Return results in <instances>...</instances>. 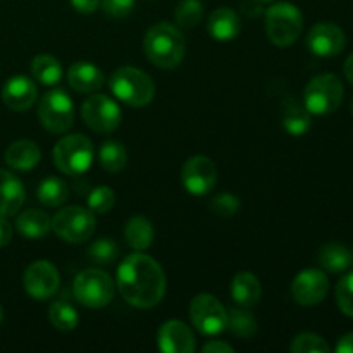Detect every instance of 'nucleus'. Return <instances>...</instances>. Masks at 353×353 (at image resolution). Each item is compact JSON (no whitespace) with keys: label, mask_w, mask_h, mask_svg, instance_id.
<instances>
[{"label":"nucleus","mask_w":353,"mask_h":353,"mask_svg":"<svg viewBox=\"0 0 353 353\" xmlns=\"http://www.w3.org/2000/svg\"><path fill=\"white\" fill-rule=\"evenodd\" d=\"M97 226L95 216L85 207L71 205L59 210L52 219V230L68 243H81L90 240Z\"/></svg>","instance_id":"1a4fd4ad"},{"label":"nucleus","mask_w":353,"mask_h":353,"mask_svg":"<svg viewBox=\"0 0 353 353\" xmlns=\"http://www.w3.org/2000/svg\"><path fill=\"white\" fill-rule=\"evenodd\" d=\"M330 292V279L321 269H303L292 283V295L299 305L314 307L323 302Z\"/></svg>","instance_id":"4468645a"},{"label":"nucleus","mask_w":353,"mask_h":353,"mask_svg":"<svg viewBox=\"0 0 353 353\" xmlns=\"http://www.w3.org/2000/svg\"><path fill=\"white\" fill-rule=\"evenodd\" d=\"M12 240V226L6 216H0V248L7 247Z\"/></svg>","instance_id":"a19ab883"},{"label":"nucleus","mask_w":353,"mask_h":353,"mask_svg":"<svg viewBox=\"0 0 353 353\" xmlns=\"http://www.w3.org/2000/svg\"><path fill=\"white\" fill-rule=\"evenodd\" d=\"M119 255V247L112 238H100V240L93 241L88 248L90 261L97 262V264H110Z\"/></svg>","instance_id":"72a5a7b5"},{"label":"nucleus","mask_w":353,"mask_h":353,"mask_svg":"<svg viewBox=\"0 0 353 353\" xmlns=\"http://www.w3.org/2000/svg\"><path fill=\"white\" fill-rule=\"evenodd\" d=\"M48 321L59 331H72L78 327L79 316L76 307L65 296L57 299L48 309Z\"/></svg>","instance_id":"cd10ccee"},{"label":"nucleus","mask_w":353,"mask_h":353,"mask_svg":"<svg viewBox=\"0 0 353 353\" xmlns=\"http://www.w3.org/2000/svg\"><path fill=\"white\" fill-rule=\"evenodd\" d=\"M59 285H61V276L52 262H33L24 271L23 286L31 299L41 300V302L52 299L57 293Z\"/></svg>","instance_id":"ddd939ff"},{"label":"nucleus","mask_w":353,"mask_h":353,"mask_svg":"<svg viewBox=\"0 0 353 353\" xmlns=\"http://www.w3.org/2000/svg\"><path fill=\"white\" fill-rule=\"evenodd\" d=\"M109 86L117 100L137 109L148 105L155 95V85L150 76L131 65L117 69L110 76Z\"/></svg>","instance_id":"7ed1b4c3"},{"label":"nucleus","mask_w":353,"mask_h":353,"mask_svg":"<svg viewBox=\"0 0 353 353\" xmlns=\"http://www.w3.org/2000/svg\"><path fill=\"white\" fill-rule=\"evenodd\" d=\"M124 238H126L128 245L134 250H147L154 243V224L145 216H133L124 226Z\"/></svg>","instance_id":"a878e982"},{"label":"nucleus","mask_w":353,"mask_h":353,"mask_svg":"<svg viewBox=\"0 0 353 353\" xmlns=\"http://www.w3.org/2000/svg\"><path fill=\"white\" fill-rule=\"evenodd\" d=\"M228 330L238 338H252L257 333L255 317L248 310L231 309L228 310Z\"/></svg>","instance_id":"7c9ffc66"},{"label":"nucleus","mask_w":353,"mask_h":353,"mask_svg":"<svg viewBox=\"0 0 353 353\" xmlns=\"http://www.w3.org/2000/svg\"><path fill=\"white\" fill-rule=\"evenodd\" d=\"M307 47L317 57H334L347 47V34L334 23H319L307 34Z\"/></svg>","instance_id":"2eb2a0df"},{"label":"nucleus","mask_w":353,"mask_h":353,"mask_svg":"<svg viewBox=\"0 0 353 353\" xmlns=\"http://www.w3.org/2000/svg\"><path fill=\"white\" fill-rule=\"evenodd\" d=\"M240 199L231 193H221L210 202V210L219 217H233L240 210Z\"/></svg>","instance_id":"e433bc0d"},{"label":"nucleus","mask_w":353,"mask_h":353,"mask_svg":"<svg viewBox=\"0 0 353 353\" xmlns=\"http://www.w3.org/2000/svg\"><path fill=\"white\" fill-rule=\"evenodd\" d=\"M143 50L154 65L174 69L185 59L186 41L178 26L171 23H157L145 34Z\"/></svg>","instance_id":"f03ea898"},{"label":"nucleus","mask_w":353,"mask_h":353,"mask_svg":"<svg viewBox=\"0 0 353 353\" xmlns=\"http://www.w3.org/2000/svg\"><path fill=\"white\" fill-rule=\"evenodd\" d=\"M317 261L323 271L331 272V274H340L348 268H352V250L338 241H330L319 248Z\"/></svg>","instance_id":"b1692460"},{"label":"nucleus","mask_w":353,"mask_h":353,"mask_svg":"<svg viewBox=\"0 0 353 353\" xmlns=\"http://www.w3.org/2000/svg\"><path fill=\"white\" fill-rule=\"evenodd\" d=\"M207 30L210 37L217 41L234 40L241 31V19L230 7H219L210 14L207 21Z\"/></svg>","instance_id":"aec40b11"},{"label":"nucleus","mask_w":353,"mask_h":353,"mask_svg":"<svg viewBox=\"0 0 353 353\" xmlns=\"http://www.w3.org/2000/svg\"><path fill=\"white\" fill-rule=\"evenodd\" d=\"M99 161L100 165L105 169L107 172H119L126 168L128 164V152L123 143L119 141H105L102 143L99 150Z\"/></svg>","instance_id":"c756f323"},{"label":"nucleus","mask_w":353,"mask_h":353,"mask_svg":"<svg viewBox=\"0 0 353 353\" xmlns=\"http://www.w3.org/2000/svg\"><path fill=\"white\" fill-rule=\"evenodd\" d=\"M68 83L78 93H95L105 83V76L92 62L79 61L68 69Z\"/></svg>","instance_id":"a211bd4d"},{"label":"nucleus","mask_w":353,"mask_h":353,"mask_svg":"<svg viewBox=\"0 0 353 353\" xmlns=\"http://www.w3.org/2000/svg\"><path fill=\"white\" fill-rule=\"evenodd\" d=\"M230 292L238 305L245 307V309H250V307L257 305L261 302L262 286L261 281L252 272L241 271L231 281Z\"/></svg>","instance_id":"5701e85b"},{"label":"nucleus","mask_w":353,"mask_h":353,"mask_svg":"<svg viewBox=\"0 0 353 353\" xmlns=\"http://www.w3.org/2000/svg\"><path fill=\"white\" fill-rule=\"evenodd\" d=\"M345 88L341 79L333 72L314 76L303 92V105L310 114L327 116L340 109L343 102Z\"/></svg>","instance_id":"20e7f679"},{"label":"nucleus","mask_w":353,"mask_h":353,"mask_svg":"<svg viewBox=\"0 0 353 353\" xmlns=\"http://www.w3.org/2000/svg\"><path fill=\"white\" fill-rule=\"evenodd\" d=\"M114 281L100 269H86L76 276L72 283V295L88 309H102L114 299Z\"/></svg>","instance_id":"0eeeda50"},{"label":"nucleus","mask_w":353,"mask_h":353,"mask_svg":"<svg viewBox=\"0 0 353 353\" xmlns=\"http://www.w3.org/2000/svg\"><path fill=\"white\" fill-rule=\"evenodd\" d=\"M303 30L302 10L290 2H278L265 10V33L278 47H290Z\"/></svg>","instance_id":"39448f33"},{"label":"nucleus","mask_w":353,"mask_h":353,"mask_svg":"<svg viewBox=\"0 0 353 353\" xmlns=\"http://www.w3.org/2000/svg\"><path fill=\"white\" fill-rule=\"evenodd\" d=\"M190 317L193 326L205 336H217L228 330V310L209 293H200L192 300Z\"/></svg>","instance_id":"9d476101"},{"label":"nucleus","mask_w":353,"mask_h":353,"mask_svg":"<svg viewBox=\"0 0 353 353\" xmlns=\"http://www.w3.org/2000/svg\"><path fill=\"white\" fill-rule=\"evenodd\" d=\"M103 12L114 19H121L133 12L134 0H100Z\"/></svg>","instance_id":"4c0bfd02"},{"label":"nucleus","mask_w":353,"mask_h":353,"mask_svg":"<svg viewBox=\"0 0 353 353\" xmlns=\"http://www.w3.org/2000/svg\"><path fill=\"white\" fill-rule=\"evenodd\" d=\"M343 72H345V78H347L348 83L353 86V54L348 55V59L345 61Z\"/></svg>","instance_id":"c03bdc74"},{"label":"nucleus","mask_w":353,"mask_h":353,"mask_svg":"<svg viewBox=\"0 0 353 353\" xmlns=\"http://www.w3.org/2000/svg\"><path fill=\"white\" fill-rule=\"evenodd\" d=\"M38 117L45 130L52 134H62L74 124V105L64 90L55 88L45 93L38 103Z\"/></svg>","instance_id":"6e6552de"},{"label":"nucleus","mask_w":353,"mask_h":353,"mask_svg":"<svg viewBox=\"0 0 353 353\" xmlns=\"http://www.w3.org/2000/svg\"><path fill=\"white\" fill-rule=\"evenodd\" d=\"M203 17V3L200 0H181L174 10V19L179 28H192L199 26Z\"/></svg>","instance_id":"2f4dec72"},{"label":"nucleus","mask_w":353,"mask_h":353,"mask_svg":"<svg viewBox=\"0 0 353 353\" xmlns=\"http://www.w3.org/2000/svg\"><path fill=\"white\" fill-rule=\"evenodd\" d=\"M116 285L130 305L152 309L162 302L168 283L157 261L145 254H131L117 269Z\"/></svg>","instance_id":"f257e3e1"},{"label":"nucleus","mask_w":353,"mask_h":353,"mask_svg":"<svg viewBox=\"0 0 353 353\" xmlns=\"http://www.w3.org/2000/svg\"><path fill=\"white\" fill-rule=\"evenodd\" d=\"M37 196L38 200H40L41 205L59 207L68 200L69 196L68 185H65L61 178H55V176L45 178L43 181L40 183V186H38Z\"/></svg>","instance_id":"c85d7f7f"},{"label":"nucleus","mask_w":353,"mask_h":353,"mask_svg":"<svg viewBox=\"0 0 353 353\" xmlns=\"http://www.w3.org/2000/svg\"><path fill=\"white\" fill-rule=\"evenodd\" d=\"M93 143L85 134H68L54 147L55 168L69 176H79L93 164Z\"/></svg>","instance_id":"423d86ee"},{"label":"nucleus","mask_w":353,"mask_h":353,"mask_svg":"<svg viewBox=\"0 0 353 353\" xmlns=\"http://www.w3.org/2000/svg\"><path fill=\"white\" fill-rule=\"evenodd\" d=\"M16 230L23 236L30 238V240H37V238H43L50 233L52 219L43 210L28 209L17 216Z\"/></svg>","instance_id":"393cba45"},{"label":"nucleus","mask_w":353,"mask_h":353,"mask_svg":"<svg viewBox=\"0 0 353 353\" xmlns=\"http://www.w3.org/2000/svg\"><path fill=\"white\" fill-rule=\"evenodd\" d=\"M159 350L164 353H193L196 340L190 326L183 321H168L161 326L157 334Z\"/></svg>","instance_id":"dca6fc26"},{"label":"nucleus","mask_w":353,"mask_h":353,"mask_svg":"<svg viewBox=\"0 0 353 353\" xmlns=\"http://www.w3.org/2000/svg\"><path fill=\"white\" fill-rule=\"evenodd\" d=\"M241 10H243L245 16L259 17L264 14V2H261V0H243Z\"/></svg>","instance_id":"58836bf2"},{"label":"nucleus","mask_w":353,"mask_h":353,"mask_svg":"<svg viewBox=\"0 0 353 353\" xmlns=\"http://www.w3.org/2000/svg\"><path fill=\"white\" fill-rule=\"evenodd\" d=\"M290 350L293 353H330L331 347L316 333H300L293 338Z\"/></svg>","instance_id":"473e14b6"},{"label":"nucleus","mask_w":353,"mask_h":353,"mask_svg":"<svg viewBox=\"0 0 353 353\" xmlns=\"http://www.w3.org/2000/svg\"><path fill=\"white\" fill-rule=\"evenodd\" d=\"M336 353H353V333L343 334L336 343Z\"/></svg>","instance_id":"37998d69"},{"label":"nucleus","mask_w":353,"mask_h":353,"mask_svg":"<svg viewBox=\"0 0 353 353\" xmlns=\"http://www.w3.org/2000/svg\"><path fill=\"white\" fill-rule=\"evenodd\" d=\"M37 97L38 90L34 81L23 74L12 76L2 88L3 103L16 112H24V110L31 109V105L37 102Z\"/></svg>","instance_id":"f3484780"},{"label":"nucleus","mask_w":353,"mask_h":353,"mask_svg":"<svg viewBox=\"0 0 353 353\" xmlns=\"http://www.w3.org/2000/svg\"><path fill=\"white\" fill-rule=\"evenodd\" d=\"M202 352H205V353H233L234 348L231 347L230 343L212 340V341H209V343L203 345Z\"/></svg>","instance_id":"79ce46f5"},{"label":"nucleus","mask_w":353,"mask_h":353,"mask_svg":"<svg viewBox=\"0 0 353 353\" xmlns=\"http://www.w3.org/2000/svg\"><path fill=\"white\" fill-rule=\"evenodd\" d=\"M116 203V193L109 186H97L88 195V209L93 214H105Z\"/></svg>","instance_id":"f704fd0d"},{"label":"nucleus","mask_w":353,"mask_h":353,"mask_svg":"<svg viewBox=\"0 0 353 353\" xmlns=\"http://www.w3.org/2000/svg\"><path fill=\"white\" fill-rule=\"evenodd\" d=\"M183 186L195 196L207 195L217 183V168L205 155H193L185 162L181 171Z\"/></svg>","instance_id":"f8f14e48"},{"label":"nucleus","mask_w":353,"mask_h":353,"mask_svg":"<svg viewBox=\"0 0 353 353\" xmlns=\"http://www.w3.org/2000/svg\"><path fill=\"white\" fill-rule=\"evenodd\" d=\"M31 74L37 79L38 83L45 86L57 85L62 79V74H64V69H62V64L52 55H37V57L31 61Z\"/></svg>","instance_id":"bb28decb"},{"label":"nucleus","mask_w":353,"mask_h":353,"mask_svg":"<svg viewBox=\"0 0 353 353\" xmlns=\"http://www.w3.org/2000/svg\"><path fill=\"white\" fill-rule=\"evenodd\" d=\"M281 119L283 128L292 137H303L305 133H309L310 126H312V114L309 112V109L305 105L296 102L292 97H288L283 102Z\"/></svg>","instance_id":"412c9836"},{"label":"nucleus","mask_w":353,"mask_h":353,"mask_svg":"<svg viewBox=\"0 0 353 353\" xmlns=\"http://www.w3.org/2000/svg\"><path fill=\"white\" fill-rule=\"evenodd\" d=\"M69 2L79 14H93L100 6V0H69Z\"/></svg>","instance_id":"ea45409f"},{"label":"nucleus","mask_w":353,"mask_h":353,"mask_svg":"<svg viewBox=\"0 0 353 353\" xmlns=\"http://www.w3.org/2000/svg\"><path fill=\"white\" fill-rule=\"evenodd\" d=\"M24 186L17 176L0 169V216H16L24 202Z\"/></svg>","instance_id":"6ab92c4d"},{"label":"nucleus","mask_w":353,"mask_h":353,"mask_svg":"<svg viewBox=\"0 0 353 353\" xmlns=\"http://www.w3.org/2000/svg\"><path fill=\"white\" fill-rule=\"evenodd\" d=\"M41 152L31 140H17L6 150V162L16 171H31L40 164Z\"/></svg>","instance_id":"4be33fe9"},{"label":"nucleus","mask_w":353,"mask_h":353,"mask_svg":"<svg viewBox=\"0 0 353 353\" xmlns=\"http://www.w3.org/2000/svg\"><path fill=\"white\" fill-rule=\"evenodd\" d=\"M334 295H336V303L341 312L353 319V271L338 281Z\"/></svg>","instance_id":"c9c22d12"},{"label":"nucleus","mask_w":353,"mask_h":353,"mask_svg":"<svg viewBox=\"0 0 353 353\" xmlns=\"http://www.w3.org/2000/svg\"><path fill=\"white\" fill-rule=\"evenodd\" d=\"M261 2H264V3H269V2H272V0H261Z\"/></svg>","instance_id":"de8ad7c7"},{"label":"nucleus","mask_w":353,"mask_h":353,"mask_svg":"<svg viewBox=\"0 0 353 353\" xmlns=\"http://www.w3.org/2000/svg\"><path fill=\"white\" fill-rule=\"evenodd\" d=\"M81 117L90 130L97 133H112L123 119L119 105L110 97L93 93L81 107Z\"/></svg>","instance_id":"9b49d317"},{"label":"nucleus","mask_w":353,"mask_h":353,"mask_svg":"<svg viewBox=\"0 0 353 353\" xmlns=\"http://www.w3.org/2000/svg\"><path fill=\"white\" fill-rule=\"evenodd\" d=\"M350 112H352V116H353V100H352V103H350Z\"/></svg>","instance_id":"49530a36"},{"label":"nucleus","mask_w":353,"mask_h":353,"mask_svg":"<svg viewBox=\"0 0 353 353\" xmlns=\"http://www.w3.org/2000/svg\"><path fill=\"white\" fill-rule=\"evenodd\" d=\"M2 319H3V310L2 307H0V324H2Z\"/></svg>","instance_id":"a18cd8bd"}]
</instances>
